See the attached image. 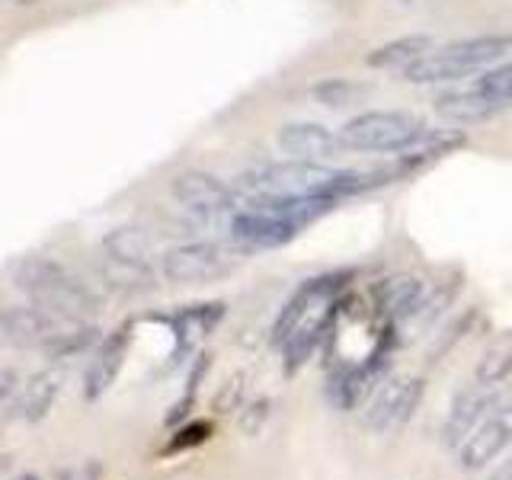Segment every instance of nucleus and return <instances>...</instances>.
<instances>
[{
	"label": "nucleus",
	"mask_w": 512,
	"mask_h": 480,
	"mask_svg": "<svg viewBox=\"0 0 512 480\" xmlns=\"http://www.w3.org/2000/svg\"><path fill=\"white\" fill-rule=\"evenodd\" d=\"M13 285L26 292L39 308L61 314V317H77L96 308V298L90 295V288L71 276L68 269L45 256H23L10 266Z\"/></svg>",
	"instance_id": "1"
},
{
	"label": "nucleus",
	"mask_w": 512,
	"mask_h": 480,
	"mask_svg": "<svg viewBox=\"0 0 512 480\" xmlns=\"http://www.w3.org/2000/svg\"><path fill=\"white\" fill-rule=\"evenodd\" d=\"M509 48H512V39L506 36H477V39L432 48L429 55L410 64L404 71V80H410V84H445V80L468 77L480 68H487V64H493L496 58H503Z\"/></svg>",
	"instance_id": "2"
},
{
	"label": "nucleus",
	"mask_w": 512,
	"mask_h": 480,
	"mask_svg": "<svg viewBox=\"0 0 512 480\" xmlns=\"http://www.w3.org/2000/svg\"><path fill=\"white\" fill-rule=\"evenodd\" d=\"M407 388H410V378H388V381H384L381 391L372 400V407L365 410V426L372 432H381V436H388Z\"/></svg>",
	"instance_id": "17"
},
{
	"label": "nucleus",
	"mask_w": 512,
	"mask_h": 480,
	"mask_svg": "<svg viewBox=\"0 0 512 480\" xmlns=\"http://www.w3.org/2000/svg\"><path fill=\"white\" fill-rule=\"evenodd\" d=\"M224 304H196V308L183 311L176 317V340H180V349H192V343L202 340V336L212 333V327L221 320Z\"/></svg>",
	"instance_id": "18"
},
{
	"label": "nucleus",
	"mask_w": 512,
	"mask_h": 480,
	"mask_svg": "<svg viewBox=\"0 0 512 480\" xmlns=\"http://www.w3.org/2000/svg\"><path fill=\"white\" fill-rule=\"evenodd\" d=\"M509 372H512V333H503V336H496L484 356H480L474 378L480 388H493V384H500Z\"/></svg>",
	"instance_id": "19"
},
{
	"label": "nucleus",
	"mask_w": 512,
	"mask_h": 480,
	"mask_svg": "<svg viewBox=\"0 0 512 480\" xmlns=\"http://www.w3.org/2000/svg\"><path fill=\"white\" fill-rule=\"evenodd\" d=\"M173 199L180 202L186 212L199 215V218H215L231 212L234 205V192L224 186L218 176L205 173V170H183L173 176L170 183Z\"/></svg>",
	"instance_id": "6"
},
{
	"label": "nucleus",
	"mask_w": 512,
	"mask_h": 480,
	"mask_svg": "<svg viewBox=\"0 0 512 480\" xmlns=\"http://www.w3.org/2000/svg\"><path fill=\"white\" fill-rule=\"evenodd\" d=\"M10 7H32V4H39V0H7Z\"/></svg>",
	"instance_id": "29"
},
{
	"label": "nucleus",
	"mask_w": 512,
	"mask_h": 480,
	"mask_svg": "<svg viewBox=\"0 0 512 480\" xmlns=\"http://www.w3.org/2000/svg\"><path fill=\"white\" fill-rule=\"evenodd\" d=\"M509 439H512L509 423L500 420V416H490V420H487L484 426H480L468 442H464L461 455H458V464H461L464 471H480V468H487V464L509 445Z\"/></svg>",
	"instance_id": "14"
},
{
	"label": "nucleus",
	"mask_w": 512,
	"mask_h": 480,
	"mask_svg": "<svg viewBox=\"0 0 512 480\" xmlns=\"http://www.w3.org/2000/svg\"><path fill=\"white\" fill-rule=\"evenodd\" d=\"M0 330H4V343L7 346H52L61 330V314H52L45 308H7L4 320H0Z\"/></svg>",
	"instance_id": "8"
},
{
	"label": "nucleus",
	"mask_w": 512,
	"mask_h": 480,
	"mask_svg": "<svg viewBox=\"0 0 512 480\" xmlns=\"http://www.w3.org/2000/svg\"><path fill=\"white\" fill-rule=\"evenodd\" d=\"M240 397H244V375H234V378L224 381V388L218 391V397H215V410H218V413L234 410V407L240 404Z\"/></svg>",
	"instance_id": "24"
},
{
	"label": "nucleus",
	"mask_w": 512,
	"mask_h": 480,
	"mask_svg": "<svg viewBox=\"0 0 512 480\" xmlns=\"http://www.w3.org/2000/svg\"><path fill=\"white\" fill-rule=\"evenodd\" d=\"M493 407V397H487L484 391H464L458 400L452 413H448V423H445V442L448 445H458L461 436H468V432L477 426V420L484 416V410Z\"/></svg>",
	"instance_id": "16"
},
{
	"label": "nucleus",
	"mask_w": 512,
	"mask_h": 480,
	"mask_svg": "<svg viewBox=\"0 0 512 480\" xmlns=\"http://www.w3.org/2000/svg\"><path fill=\"white\" fill-rule=\"evenodd\" d=\"M208 436H212V423H189L170 439L167 452H186V448H196V445L208 442Z\"/></svg>",
	"instance_id": "23"
},
{
	"label": "nucleus",
	"mask_w": 512,
	"mask_h": 480,
	"mask_svg": "<svg viewBox=\"0 0 512 480\" xmlns=\"http://www.w3.org/2000/svg\"><path fill=\"white\" fill-rule=\"evenodd\" d=\"M301 228L295 221L269 215V212H256V208H247V212L234 215L231 221V237L240 247L247 250H269V247H285L288 240H295Z\"/></svg>",
	"instance_id": "9"
},
{
	"label": "nucleus",
	"mask_w": 512,
	"mask_h": 480,
	"mask_svg": "<svg viewBox=\"0 0 512 480\" xmlns=\"http://www.w3.org/2000/svg\"><path fill=\"white\" fill-rule=\"evenodd\" d=\"M276 144L292 157V160H311V164H324L346 151V144L340 135H333L330 128L317 125V122H292L282 125Z\"/></svg>",
	"instance_id": "7"
},
{
	"label": "nucleus",
	"mask_w": 512,
	"mask_h": 480,
	"mask_svg": "<svg viewBox=\"0 0 512 480\" xmlns=\"http://www.w3.org/2000/svg\"><path fill=\"white\" fill-rule=\"evenodd\" d=\"M16 397H20L16 394V375H13V368H4V372H0V400H4L10 410Z\"/></svg>",
	"instance_id": "27"
},
{
	"label": "nucleus",
	"mask_w": 512,
	"mask_h": 480,
	"mask_svg": "<svg viewBox=\"0 0 512 480\" xmlns=\"http://www.w3.org/2000/svg\"><path fill=\"white\" fill-rule=\"evenodd\" d=\"M311 96L320 106L343 109V106L359 103L365 96V87L356 84V80H346V77H327V80H320V84L311 87Z\"/></svg>",
	"instance_id": "20"
},
{
	"label": "nucleus",
	"mask_w": 512,
	"mask_h": 480,
	"mask_svg": "<svg viewBox=\"0 0 512 480\" xmlns=\"http://www.w3.org/2000/svg\"><path fill=\"white\" fill-rule=\"evenodd\" d=\"M93 327H80V330H64L58 340L48 346V356H55V359H68V356H74V352H80V349H87L90 346V340H93Z\"/></svg>",
	"instance_id": "21"
},
{
	"label": "nucleus",
	"mask_w": 512,
	"mask_h": 480,
	"mask_svg": "<svg viewBox=\"0 0 512 480\" xmlns=\"http://www.w3.org/2000/svg\"><path fill=\"white\" fill-rule=\"evenodd\" d=\"M432 39L429 36H404V39H394L388 45H381L375 48L372 55H368L365 61L372 64V68H400V71H407L410 64H416L423 55L432 52Z\"/></svg>",
	"instance_id": "15"
},
{
	"label": "nucleus",
	"mask_w": 512,
	"mask_h": 480,
	"mask_svg": "<svg viewBox=\"0 0 512 480\" xmlns=\"http://www.w3.org/2000/svg\"><path fill=\"white\" fill-rule=\"evenodd\" d=\"M477 87H484L487 93H493L496 100L509 103L512 100V64H503V68H493L484 77L477 80Z\"/></svg>",
	"instance_id": "22"
},
{
	"label": "nucleus",
	"mask_w": 512,
	"mask_h": 480,
	"mask_svg": "<svg viewBox=\"0 0 512 480\" xmlns=\"http://www.w3.org/2000/svg\"><path fill=\"white\" fill-rule=\"evenodd\" d=\"M128 356V327H119L116 333H109L103 346L96 349L93 362L87 365V375H84V397L90 400H100L109 388L116 375L122 372V362Z\"/></svg>",
	"instance_id": "10"
},
{
	"label": "nucleus",
	"mask_w": 512,
	"mask_h": 480,
	"mask_svg": "<svg viewBox=\"0 0 512 480\" xmlns=\"http://www.w3.org/2000/svg\"><path fill=\"white\" fill-rule=\"evenodd\" d=\"M429 128L420 116L413 112H397V109H378V112H362V116L349 119L340 128V138L349 151L362 154H391V151H407L416 141H423Z\"/></svg>",
	"instance_id": "3"
},
{
	"label": "nucleus",
	"mask_w": 512,
	"mask_h": 480,
	"mask_svg": "<svg viewBox=\"0 0 512 480\" xmlns=\"http://www.w3.org/2000/svg\"><path fill=\"white\" fill-rule=\"evenodd\" d=\"M471 317H474V311H471V314H464L461 320H455V324L445 330V336L439 340V346H432V349H429V359H432V362H439L442 352H448V349H452V343L458 340V336H464V330L471 327Z\"/></svg>",
	"instance_id": "26"
},
{
	"label": "nucleus",
	"mask_w": 512,
	"mask_h": 480,
	"mask_svg": "<svg viewBox=\"0 0 512 480\" xmlns=\"http://www.w3.org/2000/svg\"><path fill=\"white\" fill-rule=\"evenodd\" d=\"M378 311L388 320H410L420 314L426 301V285L416 276H394L375 288Z\"/></svg>",
	"instance_id": "13"
},
{
	"label": "nucleus",
	"mask_w": 512,
	"mask_h": 480,
	"mask_svg": "<svg viewBox=\"0 0 512 480\" xmlns=\"http://www.w3.org/2000/svg\"><path fill=\"white\" fill-rule=\"evenodd\" d=\"M13 480H39L36 474H20V477H13Z\"/></svg>",
	"instance_id": "30"
},
{
	"label": "nucleus",
	"mask_w": 512,
	"mask_h": 480,
	"mask_svg": "<svg viewBox=\"0 0 512 480\" xmlns=\"http://www.w3.org/2000/svg\"><path fill=\"white\" fill-rule=\"evenodd\" d=\"M506 103L496 100L493 93H487L484 87H471V90H452L442 93L432 100V109L439 112L448 122H484L490 116H496Z\"/></svg>",
	"instance_id": "11"
},
{
	"label": "nucleus",
	"mask_w": 512,
	"mask_h": 480,
	"mask_svg": "<svg viewBox=\"0 0 512 480\" xmlns=\"http://www.w3.org/2000/svg\"><path fill=\"white\" fill-rule=\"evenodd\" d=\"M151 256L154 240L141 228H116L100 244V266L106 279L119 285L122 292H148V288H154Z\"/></svg>",
	"instance_id": "4"
},
{
	"label": "nucleus",
	"mask_w": 512,
	"mask_h": 480,
	"mask_svg": "<svg viewBox=\"0 0 512 480\" xmlns=\"http://www.w3.org/2000/svg\"><path fill=\"white\" fill-rule=\"evenodd\" d=\"M167 282L176 285H199V282H215L228 276L234 269V256L218 247L215 240H192V244L170 247L160 260Z\"/></svg>",
	"instance_id": "5"
},
{
	"label": "nucleus",
	"mask_w": 512,
	"mask_h": 480,
	"mask_svg": "<svg viewBox=\"0 0 512 480\" xmlns=\"http://www.w3.org/2000/svg\"><path fill=\"white\" fill-rule=\"evenodd\" d=\"M61 384H64V368H45V372L32 375L23 384V391H20V397L13 400L10 410H16V416L26 420V423L45 420L48 410H52V404L61 394Z\"/></svg>",
	"instance_id": "12"
},
{
	"label": "nucleus",
	"mask_w": 512,
	"mask_h": 480,
	"mask_svg": "<svg viewBox=\"0 0 512 480\" xmlns=\"http://www.w3.org/2000/svg\"><path fill=\"white\" fill-rule=\"evenodd\" d=\"M490 480H512V461H509V464H503V468L496 471V474H493Z\"/></svg>",
	"instance_id": "28"
},
{
	"label": "nucleus",
	"mask_w": 512,
	"mask_h": 480,
	"mask_svg": "<svg viewBox=\"0 0 512 480\" xmlns=\"http://www.w3.org/2000/svg\"><path fill=\"white\" fill-rule=\"evenodd\" d=\"M269 400L266 397H260L256 404H250L247 407V413H244V420H240V429H244V436H256V432L263 429V423H266V416H269Z\"/></svg>",
	"instance_id": "25"
}]
</instances>
